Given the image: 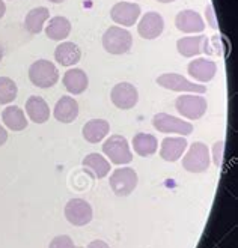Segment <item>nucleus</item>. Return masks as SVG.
<instances>
[{
    "mask_svg": "<svg viewBox=\"0 0 238 248\" xmlns=\"http://www.w3.org/2000/svg\"><path fill=\"white\" fill-rule=\"evenodd\" d=\"M175 26L180 32L184 33H202L205 31V21L201 17V14L193 9H184L176 14L175 17Z\"/></svg>",
    "mask_w": 238,
    "mask_h": 248,
    "instance_id": "obj_14",
    "label": "nucleus"
},
{
    "mask_svg": "<svg viewBox=\"0 0 238 248\" xmlns=\"http://www.w3.org/2000/svg\"><path fill=\"white\" fill-rule=\"evenodd\" d=\"M8 140V133H6V129L0 125V146H3Z\"/></svg>",
    "mask_w": 238,
    "mask_h": 248,
    "instance_id": "obj_32",
    "label": "nucleus"
},
{
    "mask_svg": "<svg viewBox=\"0 0 238 248\" xmlns=\"http://www.w3.org/2000/svg\"><path fill=\"white\" fill-rule=\"evenodd\" d=\"M29 80L39 89H50L59 81V69L50 61L39 59L29 68Z\"/></svg>",
    "mask_w": 238,
    "mask_h": 248,
    "instance_id": "obj_1",
    "label": "nucleus"
},
{
    "mask_svg": "<svg viewBox=\"0 0 238 248\" xmlns=\"http://www.w3.org/2000/svg\"><path fill=\"white\" fill-rule=\"evenodd\" d=\"M49 248H76V245L68 235H61L51 239Z\"/></svg>",
    "mask_w": 238,
    "mask_h": 248,
    "instance_id": "obj_28",
    "label": "nucleus"
},
{
    "mask_svg": "<svg viewBox=\"0 0 238 248\" xmlns=\"http://www.w3.org/2000/svg\"><path fill=\"white\" fill-rule=\"evenodd\" d=\"M163 31H165V20L155 11L146 12L143 17H140L139 24H137V33L143 39H155L158 38Z\"/></svg>",
    "mask_w": 238,
    "mask_h": 248,
    "instance_id": "obj_12",
    "label": "nucleus"
},
{
    "mask_svg": "<svg viewBox=\"0 0 238 248\" xmlns=\"http://www.w3.org/2000/svg\"><path fill=\"white\" fill-rule=\"evenodd\" d=\"M223 151H225V140H220L213 146V161L219 167L223 161Z\"/></svg>",
    "mask_w": 238,
    "mask_h": 248,
    "instance_id": "obj_29",
    "label": "nucleus"
},
{
    "mask_svg": "<svg viewBox=\"0 0 238 248\" xmlns=\"http://www.w3.org/2000/svg\"><path fill=\"white\" fill-rule=\"evenodd\" d=\"M2 59H3V50L0 47V62H2Z\"/></svg>",
    "mask_w": 238,
    "mask_h": 248,
    "instance_id": "obj_36",
    "label": "nucleus"
},
{
    "mask_svg": "<svg viewBox=\"0 0 238 248\" xmlns=\"http://www.w3.org/2000/svg\"><path fill=\"white\" fill-rule=\"evenodd\" d=\"M5 12H6V5L3 0H0V18L5 16Z\"/></svg>",
    "mask_w": 238,
    "mask_h": 248,
    "instance_id": "obj_33",
    "label": "nucleus"
},
{
    "mask_svg": "<svg viewBox=\"0 0 238 248\" xmlns=\"http://www.w3.org/2000/svg\"><path fill=\"white\" fill-rule=\"evenodd\" d=\"M54 59L62 66H74L82 59V50L74 42L69 41L61 42L54 50Z\"/></svg>",
    "mask_w": 238,
    "mask_h": 248,
    "instance_id": "obj_19",
    "label": "nucleus"
},
{
    "mask_svg": "<svg viewBox=\"0 0 238 248\" xmlns=\"http://www.w3.org/2000/svg\"><path fill=\"white\" fill-rule=\"evenodd\" d=\"M26 113L35 124H46L50 119V107L44 98L32 95L26 101Z\"/></svg>",
    "mask_w": 238,
    "mask_h": 248,
    "instance_id": "obj_20",
    "label": "nucleus"
},
{
    "mask_svg": "<svg viewBox=\"0 0 238 248\" xmlns=\"http://www.w3.org/2000/svg\"><path fill=\"white\" fill-rule=\"evenodd\" d=\"M102 152L113 164L122 166L130 164L133 161V152L125 137L122 136H112L102 144Z\"/></svg>",
    "mask_w": 238,
    "mask_h": 248,
    "instance_id": "obj_6",
    "label": "nucleus"
},
{
    "mask_svg": "<svg viewBox=\"0 0 238 248\" xmlns=\"http://www.w3.org/2000/svg\"><path fill=\"white\" fill-rule=\"evenodd\" d=\"M175 107L181 116L190 119V121H198L206 113L208 103L206 99L196 93H184L180 95L175 101Z\"/></svg>",
    "mask_w": 238,
    "mask_h": 248,
    "instance_id": "obj_5",
    "label": "nucleus"
},
{
    "mask_svg": "<svg viewBox=\"0 0 238 248\" xmlns=\"http://www.w3.org/2000/svg\"><path fill=\"white\" fill-rule=\"evenodd\" d=\"M205 16H206L208 23L211 24V27H213V29H217L216 16H214V9H213V6H211V5H208V6H206V9H205Z\"/></svg>",
    "mask_w": 238,
    "mask_h": 248,
    "instance_id": "obj_30",
    "label": "nucleus"
},
{
    "mask_svg": "<svg viewBox=\"0 0 238 248\" xmlns=\"http://www.w3.org/2000/svg\"><path fill=\"white\" fill-rule=\"evenodd\" d=\"M187 149L186 137H166L160 146V156L168 163L178 161Z\"/></svg>",
    "mask_w": 238,
    "mask_h": 248,
    "instance_id": "obj_16",
    "label": "nucleus"
},
{
    "mask_svg": "<svg viewBox=\"0 0 238 248\" xmlns=\"http://www.w3.org/2000/svg\"><path fill=\"white\" fill-rule=\"evenodd\" d=\"M2 119L3 124L11 131H23L27 126V119L24 111L17 106H9L2 111Z\"/></svg>",
    "mask_w": 238,
    "mask_h": 248,
    "instance_id": "obj_26",
    "label": "nucleus"
},
{
    "mask_svg": "<svg viewBox=\"0 0 238 248\" xmlns=\"http://www.w3.org/2000/svg\"><path fill=\"white\" fill-rule=\"evenodd\" d=\"M86 248H110V247L104 241H101V239H95V241H92L91 244H89Z\"/></svg>",
    "mask_w": 238,
    "mask_h": 248,
    "instance_id": "obj_31",
    "label": "nucleus"
},
{
    "mask_svg": "<svg viewBox=\"0 0 238 248\" xmlns=\"http://www.w3.org/2000/svg\"><path fill=\"white\" fill-rule=\"evenodd\" d=\"M83 167L92 173V176L97 179L106 178L110 173V163L100 154H89L83 159Z\"/></svg>",
    "mask_w": 238,
    "mask_h": 248,
    "instance_id": "obj_24",
    "label": "nucleus"
},
{
    "mask_svg": "<svg viewBox=\"0 0 238 248\" xmlns=\"http://www.w3.org/2000/svg\"><path fill=\"white\" fill-rule=\"evenodd\" d=\"M53 116L57 122H62V124L74 122L79 116V103L72 96H68V95L59 98L53 110Z\"/></svg>",
    "mask_w": 238,
    "mask_h": 248,
    "instance_id": "obj_17",
    "label": "nucleus"
},
{
    "mask_svg": "<svg viewBox=\"0 0 238 248\" xmlns=\"http://www.w3.org/2000/svg\"><path fill=\"white\" fill-rule=\"evenodd\" d=\"M109 131H110V125L107 121H104V119H92V121H89L85 124L83 126V137L86 141L89 143H100L104 140V137H107L109 134Z\"/></svg>",
    "mask_w": 238,
    "mask_h": 248,
    "instance_id": "obj_22",
    "label": "nucleus"
},
{
    "mask_svg": "<svg viewBox=\"0 0 238 248\" xmlns=\"http://www.w3.org/2000/svg\"><path fill=\"white\" fill-rule=\"evenodd\" d=\"M49 2H51V3H62V2H65V0H49Z\"/></svg>",
    "mask_w": 238,
    "mask_h": 248,
    "instance_id": "obj_35",
    "label": "nucleus"
},
{
    "mask_svg": "<svg viewBox=\"0 0 238 248\" xmlns=\"http://www.w3.org/2000/svg\"><path fill=\"white\" fill-rule=\"evenodd\" d=\"M133 149L140 156H151L158 149V141L153 134L139 133L133 137Z\"/></svg>",
    "mask_w": 238,
    "mask_h": 248,
    "instance_id": "obj_25",
    "label": "nucleus"
},
{
    "mask_svg": "<svg viewBox=\"0 0 238 248\" xmlns=\"http://www.w3.org/2000/svg\"><path fill=\"white\" fill-rule=\"evenodd\" d=\"M153 125L163 134H180L181 137H186L193 133V125L190 122L168 113H157L153 118Z\"/></svg>",
    "mask_w": 238,
    "mask_h": 248,
    "instance_id": "obj_8",
    "label": "nucleus"
},
{
    "mask_svg": "<svg viewBox=\"0 0 238 248\" xmlns=\"http://www.w3.org/2000/svg\"><path fill=\"white\" fill-rule=\"evenodd\" d=\"M92 206L83 199H72L65 205V218L72 226H86L92 221Z\"/></svg>",
    "mask_w": 238,
    "mask_h": 248,
    "instance_id": "obj_9",
    "label": "nucleus"
},
{
    "mask_svg": "<svg viewBox=\"0 0 238 248\" xmlns=\"http://www.w3.org/2000/svg\"><path fill=\"white\" fill-rule=\"evenodd\" d=\"M47 38L51 41H65L71 33V21L67 17H53L49 20L47 26L44 27Z\"/></svg>",
    "mask_w": 238,
    "mask_h": 248,
    "instance_id": "obj_23",
    "label": "nucleus"
},
{
    "mask_svg": "<svg viewBox=\"0 0 238 248\" xmlns=\"http://www.w3.org/2000/svg\"><path fill=\"white\" fill-rule=\"evenodd\" d=\"M140 6L137 3L133 2H119L116 3L112 11H110V18L124 27H131L137 23V20L140 18Z\"/></svg>",
    "mask_w": 238,
    "mask_h": 248,
    "instance_id": "obj_11",
    "label": "nucleus"
},
{
    "mask_svg": "<svg viewBox=\"0 0 238 248\" xmlns=\"http://www.w3.org/2000/svg\"><path fill=\"white\" fill-rule=\"evenodd\" d=\"M157 84L165 87L168 91L173 92H183V93H196L202 95L206 92V87L201 83L190 81L181 74H176V72H166V74H161L157 78Z\"/></svg>",
    "mask_w": 238,
    "mask_h": 248,
    "instance_id": "obj_4",
    "label": "nucleus"
},
{
    "mask_svg": "<svg viewBox=\"0 0 238 248\" xmlns=\"http://www.w3.org/2000/svg\"><path fill=\"white\" fill-rule=\"evenodd\" d=\"M187 72L188 76L202 83H208L211 81L216 77V72H217V65L210 61V59H205V57H198V59H193L188 65H187Z\"/></svg>",
    "mask_w": 238,
    "mask_h": 248,
    "instance_id": "obj_15",
    "label": "nucleus"
},
{
    "mask_svg": "<svg viewBox=\"0 0 238 248\" xmlns=\"http://www.w3.org/2000/svg\"><path fill=\"white\" fill-rule=\"evenodd\" d=\"M211 166V155L208 146L202 141L193 143L183 158V167L190 173H204Z\"/></svg>",
    "mask_w": 238,
    "mask_h": 248,
    "instance_id": "obj_3",
    "label": "nucleus"
},
{
    "mask_svg": "<svg viewBox=\"0 0 238 248\" xmlns=\"http://www.w3.org/2000/svg\"><path fill=\"white\" fill-rule=\"evenodd\" d=\"M176 50L183 57H195L202 53L213 54V50L208 47V38L205 35L186 36L176 41Z\"/></svg>",
    "mask_w": 238,
    "mask_h": 248,
    "instance_id": "obj_13",
    "label": "nucleus"
},
{
    "mask_svg": "<svg viewBox=\"0 0 238 248\" xmlns=\"http://www.w3.org/2000/svg\"><path fill=\"white\" fill-rule=\"evenodd\" d=\"M18 95V87L12 78L0 77V106L12 103Z\"/></svg>",
    "mask_w": 238,
    "mask_h": 248,
    "instance_id": "obj_27",
    "label": "nucleus"
},
{
    "mask_svg": "<svg viewBox=\"0 0 238 248\" xmlns=\"http://www.w3.org/2000/svg\"><path fill=\"white\" fill-rule=\"evenodd\" d=\"M64 86L71 95H82L89 86V77L80 68H71L64 74Z\"/></svg>",
    "mask_w": 238,
    "mask_h": 248,
    "instance_id": "obj_18",
    "label": "nucleus"
},
{
    "mask_svg": "<svg viewBox=\"0 0 238 248\" xmlns=\"http://www.w3.org/2000/svg\"><path fill=\"white\" fill-rule=\"evenodd\" d=\"M102 47L110 54H125L133 47V36L127 29L112 26L102 35Z\"/></svg>",
    "mask_w": 238,
    "mask_h": 248,
    "instance_id": "obj_2",
    "label": "nucleus"
},
{
    "mask_svg": "<svg viewBox=\"0 0 238 248\" xmlns=\"http://www.w3.org/2000/svg\"><path fill=\"white\" fill-rule=\"evenodd\" d=\"M158 3H172V2H175V0H157Z\"/></svg>",
    "mask_w": 238,
    "mask_h": 248,
    "instance_id": "obj_34",
    "label": "nucleus"
},
{
    "mask_svg": "<svg viewBox=\"0 0 238 248\" xmlns=\"http://www.w3.org/2000/svg\"><path fill=\"white\" fill-rule=\"evenodd\" d=\"M49 20H50V11L44 6H38L27 12V16L24 18V27L29 33L39 35L44 31V24Z\"/></svg>",
    "mask_w": 238,
    "mask_h": 248,
    "instance_id": "obj_21",
    "label": "nucleus"
},
{
    "mask_svg": "<svg viewBox=\"0 0 238 248\" xmlns=\"http://www.w3.org/2000/svg\"><path fill=\"white\" fill-rule=\"evenodd\" d=\"M137 182H139V178H137L136 170L131 167H122V169H116L112 173L109 185L116 196L127 197L136 189Z\"/></svg>",
    "mask_w": 238,
    "mask_h": 248,
    "instance_id": "obj_7",
    "label": "nucleus"
},
{
    "mask_svg": "<svg viewBox=\"0 0 238 248\" xmlns=\"http://www.w3.org/2000/svg\"><path fill=\"white\" fill-rule=\"evenodd\" d=\"M110 99L115 107L119 110H130L133 107H136L139 101V92L131 83L122 81L118 83L112 92H110Z\"/></svg>",
    "mask_w": 238,
    "mask_h": 248,
    "instance_id": "obj_10",
    "label": "nucleus"
}]
</instances>
